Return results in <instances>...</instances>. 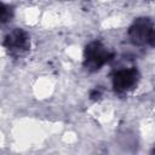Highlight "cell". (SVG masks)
Segmentation results:
<instances>
[{
	"instance_id": "6da1fadb",
	"label": "cell",
	"mask_w": 155,
	"mask_h": 155,
	"mask_svg": "<svg viewBox=\"0 0 155 155\" xmlns=\"http://www.w3.org/2000/svg\"><path fill=\"white\" fill-rule=\"evenodd\" d=\"M113 52H109L101 41H92L86 45L84 51V67L86 70L93 73L99 70L104 64L111 61Z\"/></svg>"
},
{
	"instance_id": "7a4b0ae2",
	"label": "cell",
	"mask_w": 155,
	"mask_h": 155,
	"mask_svg": "<svg viewBox=\"0 0 155 155\" xmlns=\"http://www.w3.org/2000/svg\"><path fill=\"white\" fill-rule=\"evenodd\" d=\"M127 34L133 45L155 46V28L150 18H137L130 27Z\"/></svg>"
},
{
	"instance_id": "3957f363",
	"label": "cell",
	"mask_w": 155,
	"mask_h": 155,
	"mask_svg": "<svg viewBox=\"0 0 155 155\" xmlns=\"http://www.w3.org/2000/svg\"><path fill=\"white\" fill-rule=\"evenodd\" d=\"M2 45L10 56L18 58L28 52L30 47V39L23 29L16 28L5 35Z\"/></svg>"
},
{
	"instance_id": "277c9868",
	"label": "cell",
	"mask_w": 155,
	"mask_h": 155,
	"mask_svg": "<svg viewBox=\"0 0 155 155\" xmlns=\"http://www.w3.org/2000/svg\"><path fill=\"white\" fill-rule=\"evenodd\" d=\"M139 80V73L136 68L117 70L113 76V87L117 93H126L132 90Z\"/></svg>"
},
{
	"instance_id": "5b68a950",
	"label": "cell",
	"mask_w": 155,
	"mask_h": 155,
	"mask_svg": "<svg viewBox=\"0 0 155 155\" xmlns=\"http://www.w3.org/2000/svg\"><path fill=\"white\" fill-rule=\"evenodd\" d=\"M0 8H1L0 21H1V23H6V22L12 17V10L8 8L5 4H1V5H0Z\"/></svg>"
},
{
	"instance_id": "8992f818",
	"label": "cell",
	"mask_w": 155,
	"mask_h": 155,
	"mask_svg": "<svg viewBox=\"0 0 155 155\" xmlns=\"http://www.w3.org/2000/svg\"><path fill=\"white\" fill-rule=\"evenodd\" d=\"M101 91H97V90H93L92 92H91V94H90V97L92 98V99H98L99 97H101Z\"/></svg>"
},
{
	"instance_id": "52a82bcc",
	"label": "cell",
	"mask_w": 155,
	"mask_h": 155,
	"mask_svg": "<svg viewBox=\"0 0 155 155\" xmlns=\"http://www.w3.org/2000/svg\"><path fill=\"white\" fill-rule=\"evenodd\" d=\"M151 155H155V148L151 150Z\"/></svg>"
}]
</instances>
